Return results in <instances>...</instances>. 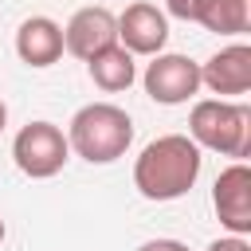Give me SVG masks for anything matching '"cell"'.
<instances>
[{"mask_svg":"<svg viewBox=\"0 0 251 251\" xmlns=\"http://www.w3.org/2000/svg\"><path fill=\"white\" fill-rule=\"evenodd\" d=\"M16 55L35 71L55 67L63 59V27L51 16H27L16 27Z\"/></svg>","mask_w":251,"mask_h":251,"instance_id":"obj_10","label":"cell"},{"mask_svg":"<svg viewBox=\"0 0 251 251\" xmlns=\"http://www.w3.org/2000/svg\"><path fill=\"white\" fill-rule=\"evenodd\" d=\"M200 86H208L220 98L247 94L251 90V47L247 43L220 47L208 63H200Z\"/></svg>","mask_w":251,"mask_h":251,"instance_id":"obj_9","label":"cell"},{"mask_svg":"<svg viewBox=\"0 0 251 251\" xmlns=\"http://www.w3.org/2000/svg\"><path fill=\"white\" fill-rule=\"evenodd\" d=\"M12 161L24 176L31 180H47L59 176L63 165L71 161V145L67 133L55 122H27L16 137H12Z\"/></svg>","mask_w":251,"mask_h":251,"instance_id":"obj_4","label":"cell"},{"mask_svg":"<svg viewBox=\"0 0 251 251\" xmlns=\"http://www.w3.org/2000/svg\"><path fill=\"white\" fill-rule=\"evenodd\" d=\"M4 126H8V106H4V98H0V133H4Z\"/></svg>","mask_w":251,"mask_h":251,"instance_id":"obj_16","label":"cell"},{"mask_svg":"<svg viewBox=\"0 0 251 251\" xmlns=\"http://www.w3.org/2000/svg\"><path fill=\"white\" fill-rule=\"evenodd\" d=\"M118 43L137 59V55H161L169 43V16L149 4V0H133L122 16H118Z\"/></svg>","mask_w":251,"mask_h":251,"instance_id":"obj_7","label":"cell"},{"mask_svg":"<svg viewBox=\"0 0 251 251\" xmlns=\"http://www.w3.org/2000/svg\"><path fill=\"white\" fill-rule=\"evenodd\" d=\"M200 8H204V0H165V12L176 16V20H184V24H196Z\"/></svg>","mask_w":251,"mask_h":251,"instance_id":"obj_13","label":"cell"},{"mask_svg":"<svg viewBox=\"0 0 251 251\" xmlns=\"http://www.w3.org/2000/svg\"><path fill=\"white\" fill-rule=\"evenodd\" d=\"M188 137L196 141V149L243 161L251 153V106L227 98H204L188 114Z\"/></svg>","mask_w":251,"mask_h":251,"instance_id":"obj_3","label":"cell"},{"mask_svg":"<svg viewBox=\"0 0 251 251\" xmlns=\"http://www.w3.org/2000/svg\"><path fill=\"white\" fill-rule=\"evenodd\" d=\"M208 251H251V243L243 235H220L216 243H208Z\"/></svg>","mask_w":251,"mask_h":251,"instance_id":"obj_14","label":"cell"},{"mask_svg":"<svg viewBox=\"0 0 251 251\" xmlns=\"http://www.w3.org/2000/svg\"><path fill=\"white\" fill-rule=\"evenodd\" d=\"M118 43V16L102 4H90V8H78L67 27H63V51L75 55V59H94L98 51L114 47Z\"/></svg>","mask_w":251,"mask_h":251,"instance_id":"obj_6","label":"cell"},{"mask_svg":"<svg viewBox=\"0 0 251 251\" xmlns=\"http://www.w3.org/2000/svg\"><path fill=\"white\" fill-rule=\"evenodd\" d=\"M86 75H90V82H94L98 90H106V94H122V90L133 86V78H137V63H133V55H129L122 43H114V47L98 51L94 59H86Z\"/></svg>","mask_w":251,"mask_h":251,"instance_id":"obj_11","label":"cell"},{"mask_svg":"<svg viewBox=\"0 0 251 251\" xmlns=\"http://www.w3.org/2000/svg\"><path fill=\"white\" fill-rule=\"evenodd\" d=\"M141 86L145 94L157 102V106H184L196 90H200V63L188 59V55H153V63L145 67L141 75Z\"/></svg>","mask_w":251,"mask_h":251,"instance_id":"obj_5","label":"cell"},{"mask_svg":"<svg viewBox=\"0 0 251 251\" xmlns=\"http://www.w3.org/2000/svg\"><path fill=\"white\" fill-rule=\"evenodd\" d=\"M212 208L227 235H251V169L243 161L227 165L212 184Z\"/></svg>","mask_w":251,"mask_h":251,"instance_id":"obj_8","label":"cell"},{"mask_svg":"<svg viewBox=\"0 0 251 251\" xmlns=\"http://www.w3.org/2000/svg\"><path fill=\"white\" fill-rule=\"evenodd\" d=\"M4 235H8V227H4V220H0V243H4Z\"/></svg>","mask_w":251,"mask_h":251,"instance_id":"obj_17","label":"cell"},{"mask_svg":"<svg viewBox=\"0 0 251 251\" xmlns=\"http://www.w3.org/2000/svg\"><path fill=\"white\" fill-rule=\"evenodd\" d=\"M200 149L188 133H165L157 141H149L137 161H133V188L153 200V204H169L180 200L184 192H192L196 176H200Z\"/></svg>","mask_w":251,"mask_h":251,"instance_id":"obj_1","label":"cell"},{"mask_svg":"<svg viewBox=\"0 0 251 251\" xmlns=\"http://www.w3.org/2000/svg\"><path fill=\"white\" fill-rule=\"evenodd\" d=\"M137 251H188V243H180V239H145Z\"/></svg>","mask_w":251,"mask_h":251,"instance_id":"obj_15","label":"cell"},{"mask_svg":"<svg viewBox=\"0 0 251 251\" xmlns=\"http://www.w3.org/2000/svg\"><path fill=\"white\" fill-rule=\"evenodd\" d=\"M196 24L216 35H243L251 27V0H204Z\"/></svg>","mask_w":251,"mask_h":251,"instance_id":"obj_12","label":"cell"},{"mask_svg":"<svg viewBox=\"0 0 251 251\" xmlns=\"http://www.w3.org/2000/svg\"><path fill=\"white\" fill-rule=\"evenodd\" d=\"M67 145L86 165H114L133 145V118L114 102H86L67 126Z\"/></svg>","mask_w":251,"mask_h":251,"instance_id":"obj_2","label":"cell"}]
</instances>
